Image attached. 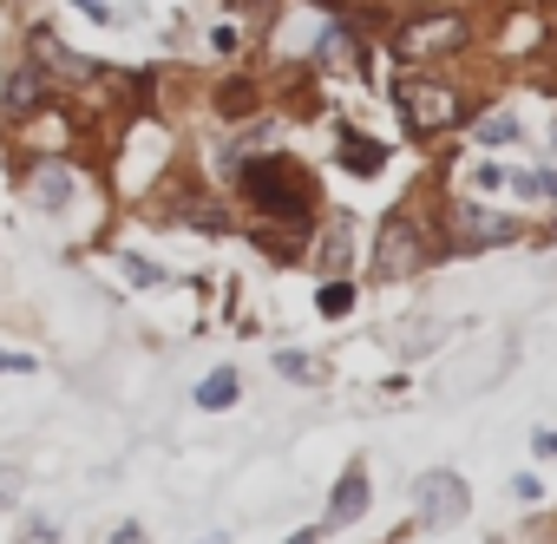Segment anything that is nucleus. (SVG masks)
I'll return each instance as SVG.
<instances>
[{
  "label": "nucleus",
  "instance_id": "nucleus-5",
  "mask_svg": "<svg viewBox=\"0 0 557 544\" xmlns=\"http://www.w3.org/2000/svg\"><path fill=\"white\" fill-rule=\"evenodd\" d=\"M466 47V21L459 14H433V21H407L394 34V53L400 60H440V53H459Z\"/></svg>",
  "mask_w": 557,
  "mask_h": 544
},
{
  "label": "nucleus",
  "instance_id": "nucleus-9",
  "mask_svg": "<svg viewBox=\"0 0 557 544\" xmlns=\"http://www.w3.org/2000/svg\"><path fill=\"white\" fill-rule=\"evenodd\" d=\"M40 106H47V79H40L34 66H27V73H14V79H8V112H14V119H27V112H40Z\"/></svg>",
  "mask_w": 557,
  "mask_h": 544
},
{
  "label": "nucleus",
  "instance_id": "nucleus-6",
  "mask_svg": "<svg viewBox=\"0 0 557 544\" xmlns=\"http://www.w3.org/2000/svg\"><path fill=\"white\" fill-rule=\"evenodd\" d=\"M453 223H459L466 249H492V243H511V236H518V223H511V217H498V210H479V203H466Z\"/></svg>",
  "mask_w": 557,
  "mask_h": 544
},
{
  "label": "nucleus",
  "instance_id": "nucleus-3",
  "mask_svg": "<svg viewBox=\"0 0 557 544\" xmlns=\"http://www.w3.org/2000/svg\"><path fill=\"white\" fill-rule=\"evenodd\" d=\"M400 112H407V125H420V132H446V125H459V92L446 86V79H407L400 86Z\"/></svg>",
  "mask_w": 557,
  "mask_h": 544
},
{
  "label": "nucleus",
  "instance_id": "nucleus-4",
  "mask_svg": "<svg viewBox=\"0 0 557 544\" xmlns=\"http://www.w3.org/2000/svg\"><path fill=\"white\" fill-rule=\"evenodd\" d=\"M413 505H420V524H426V531H446V524H459V518H466L472 492H466V479H459V472H420Z\"/></svg>",
  "mask_w": 557,
  "mask_h": 544
},
{
  "label": "nucleus",
  "instance_id": "nucleus-16",
  "mask_svg": "<svg viewBox=\"0 0 557 544\" xmlns=\"http://www.w3.org/2000/svg\"><path fill=\"white\" fill-rule=\"evenodd\" d=\"M511 498H524V505H537L544 492H537V479H531V472H518V479H511Z\"/></svg>",
  "mask_w": 557,
  "mask_h": 544
},
{
  "label": "nucleus",
  "instance_id": "nucleus-13",
  "mask_svg": "<svg viewBox=\"0 0 557 544\" xmlns=\"http://www.w3.org/2000/svg\"><path fill=\"white\" fill-rule=\"evenodd\" d=\"M511 138H518V119H511V112L479 119V145H511Z\"/></svg>",
  "mask_w": 557,
  "mask_h": 544
},
{
  "label": "nucleus",
  "instance_id": "nucleus-15",
  "mask_svg": "<svg viewBox=\"0 0 557 544\" xmlns=\"http://www.w3.org/2000/svg\"><path fill=\"white\" fill-rule=\"evenodd\" d=\"M275 368L289 381H322V361H309V355H275Z\"/></svg>",
  "mask_w": 557,
  "mask_h": 544
},
{
  "label": "nucleus",
  "instance_id": "nucleus-11",
  "mask_svg": "<svg viewBox=\"0 0 557 544\" xmlns=\"http://www.w3.org/2000/svg\"><path fill=\"white\" fill-rule=\"evenodd\" d=\"M342 164H348V171H361V177H374V171L387 164V151H381V145H368V138H348V145H342Z\"/></svg>",
  "mask_w": 557,
  "mask_h": 544
},
{
  "label": "nucleus",
  "instance_id": "nucleus-19",
  "mask_svg": "<svg viewBox=\"0 0 557 544\" xmlns=\"http://www.w3.org/2000/svg\"><path fill=\"white\" fill-rule=\"evenodd\" d=\"M289 544H315V531H296V537H289Z\"/></svg>",
  "mask_w": 557,
  "mask_h": 544
},
{
  "label": "nucleus",
  "instance_id": "nucleus-10",
  "mask_svg": "<svg viewBox=\"0 0 557 544\" xmlns=\"http://www.w3.org/2000/svg\"><path fill=\"white\" fill-rule=\"evenodd\" d=\"M236 374L230 368H216V374H203V387H197V407H210V413H223V407H236Z\"/></svg>",
  "mask_w": 557,
  "mask_h": 544
},
{
  "label": "nucleus",
  "instance_id": "nucleus-14",
  "mask_svg": "<svg viewBox=\"0 0 557 544\" xmlns=\"http://www.w3.org/2000/svg\"><path fill=\"white\" fill-rule=\"evenodd\" d=\"M315 309H322V316H348V309H355V289H348V283H329V289L315 296Z\"/></svg>",
  "mask_w": 557,
  "mask_h": 544
},
{
  "label": "nucleus",
  "instance_id": "nucleus-17",
  "mask_svg": "<svg viewBox=\"0 0 557 544\" xmlns=\"http://www.w3.org/2000/svg\"><path fill=\"white\" fill-rule=\"evenodd\" d=\"M125 276H132V283H164L158 269H151V262H138V256H125Z\"/></svg>",
  "mask_w": 557,
  "mask_h": 544
},
{
  "label": "nucleus",
  "instance_id": "nucleus-18",
  "mask_svg": "<svg viewBox=\"0 0 557 544\" xmlns=\"http://www.w3.org/2000/svg\"><path fill=\"white\" fill-rule=\"evenodd\" d=\"M531 190H537V197H557V171H537V177H531Z\"/></svg>",
  "mask_w": 557,
  "mask_h": 544
},
{
  "label": "nucleus",
  "instance_id": "nucleus-20",
  "mask_svg": "<svg viewBox=\"0 0 557 544\" xmlns=\"http://www.w3.org/2000/svg\"><path fill=\"white\" fill-rule=\"evenodd\" d=\"M197 544H230V537H223V531H216V537H197Z\"/></svg>",
  "mask_w": 557,
  "mask_h": 544
},
{
  "label": "nucleus",
  "instance_id": "nucleus-12",
  "mask_svg": "<svg viewBox=\"0 0 557 544\" xmlns=\"http://www.w3.org/2000/svg\"><path fill=\"white\" fill-rule=\"evenodd\" d=\"M216 112H223V119H249V112H256V86H249V79H230L223 99H216Z\"/></svg>",
  "mask_w": 557,
  "mask_h": 544
},
{
  "label": "nucleus",
  "instance_id": "nucleus-7",
  "mask_svg": "<svg viewBox=\"0 0 557 544\" xmlns=\"http://www.w3.org/2000/svg\"><path fill=\"white\" fill-rule=\"evenodd\" d=\"M368 511V472L361 466H348L342 472V485H335V498H329V524H355Z\"/></svg>",
  "mask_w": 557,
  "mask_h": 544
},
{
  "label": "nucleus",
  "instance_id": "nucleus-2",
  "mask_svg": "<svg viewBox=\"0 0 557 544\" xmlns=\"http://www.w3.org/2000/svg\"><path fill=\"white\" fill-rule=\"evenodd\" d=\"M420 262H426V243H420L413 217H387L381 236H374V276L381 283H407Z\"/></svg>",
  "mask_w": 557,
  "mask_h": 544
},
{
  "label": "nucleus",
  "instance_id": "nucleus-8",
  "mask_svg": "<svg viewBox=\"0 0 557 544\" xmlns=\"http://www.w3.org/2000/svg\"><path fill=\"white\" fill-rule=\"evenodd\" d=\"M27 190H34V203H40V210H60V203L73 197V171H66V164H40Z\"/></svg>",
  "mask_w": 557,
  "mask_h": 544
},
{
  "label": "nucleus",
  "instance_id": "nucleus-1",
  "mask_svg": "<svg viewBox=\"0 0 557 544\" xmlns=\"http://www.w3.org/2000/svg\"><path fill=\"white\" fill-rule=\"evenodd\" d=\"M243 190H249V203L269 210V217L309 223V177H302L289 158H262V164H249V171H243Z\"/></svg>",
  "mask_w": 557,
  "mask_h": 544
}]
</instances>
